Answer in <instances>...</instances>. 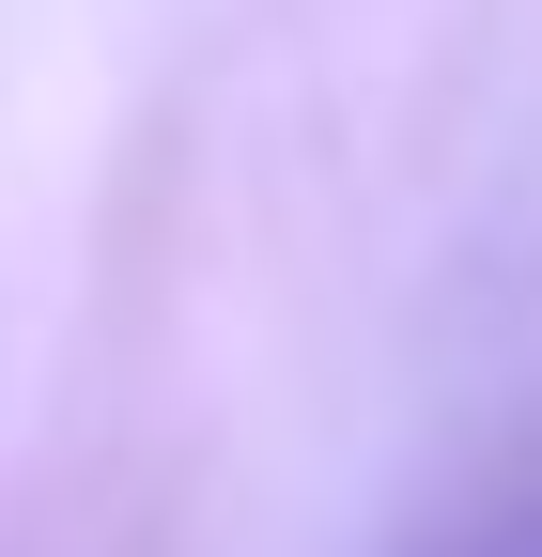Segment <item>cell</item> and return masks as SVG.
I'll list each match as a JSON object with an SVG mask.
<instances>
[{
    "label": "cell",
    "instance_id": "cell-1",
    "mask_svg": "<svg viewBox=\"0 0 542 557\" xmlns=\"http://www.w3.org/2000/svg\"><path fill=\"white\" fill-rule=\"evenodd\" d=\"M434 557H542V465L512 480V496H481V511H465V527H449Z\"/></svg>",
    "mask_w": 542,
    "mask_h": 557
}]
</instances>
